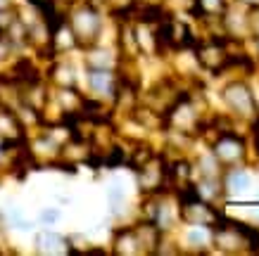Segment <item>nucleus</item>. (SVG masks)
I'll return each mask as SVG.
<instances>
[{
	"mask_svg": "<svg viewBox=\"0 0 259 256\" xmlns=\"http://www.w3.org/2000/svg\"><path fill=\"white\" fill-rule=\"evenodd\" d=\"M83 64L86 67H93V69H117L121 57L114 55V50L110 47H102L100 43H95L91 47H83Z\"/></svg>",
	"mask_w": 259,
	"mask_h": 256,
	"instance_id": "423d86ee",
	"label": "nucleus"
},
{
	"mask_svg": "<svg viewBox=\"0 0 259 256\" xmlns=\"http://www.w3.org/2000/svg\"><path fill=\"white\" fill-rule=\"evenodd\" d=\"M224 100L240 117H259V112H254L257 109V100H254V95L250 93V88L245 83H231L224 90Z\"/></svg>",
	"mask_w": 259,
	"mask_h": 256,
	"instance_id": "7ed1b4c3",
	"label": "nucleus"
},
{
	"mask_svg": "<svg viewBox=\"0 0 259 256\" xmlns=\"http://www.w3.org/2000/svg\"><path fill=\"white\" fill-rule=\"evenodd\" d=\"M60 218H62V211H60V207H46V209L38 214V221L43 225H55Z\"/></svg>",
	"mask_w": 259,
	"mask_h": 256,
	"instance_id": "f8f14e48",
	"label": "nucleus"
},
{
	"mask_svg": "<svg viewBox=\"0 0 259 256\" xmlns=\"http://www.w3.org/2000/svg\"><path fill=\"white\" fill-rule=\"evenodd\" d=\"M86 85L91 90V97L112 105L114 97H117L119 74L117 69H93V67H86Z\"/></svg>",
	"mask_w": 259,
	"mask_h": 256,
	"instance_id": "f03ea898",
	"label": "nucleus"
},
{
	"mask_svg": "<svg viewBox=\"0 0 259 256\" xmlns=\"http://www.w3.org/2000/svg\"><path fill=\"white\" fill-rule=\"evenodd\" d=\"M112 251L124 256L143 254V244L138 240L136 225H121V228L114 230V235H112Z\"/></svg>",
	"mask_w": 259,
	"mask_h": 256,
	"instance_id": "39448f33",
	"label": "nucleus"
},
{
	"mask_svg": "<svg viewBox=\"0 0 259 256\" xmlns=\"http://www.w3.org/2000/svg\"><path fill=\"white\" fill-rule=\"evenodd\" d=\"M8 10H17L15 0H0V12H8Z\"/></svg>",
	"mask_w": 259,
	"mask_h": 256,
	"instance_id": "ddd939ff",
	"label": "nucleus"
},
{
	"mask_svg": "<svg viewBox=\"0 0 259 256\" xmlns=\"http://www.w3.org/2000/svg\"><path fill=\"white\" fill-rule=\"evenodd\" d=\"M243 138L233 131H219V138L214 142V159L219 164H236L243 157Z\"/></svg>",
	"mask_w": 259,
	"mask_h": 256,
	"instance_id": "20e7f679",
	"label": "nucleus"
},
{
	"mask_svg": "<svg viewBox=\"0 0 259 256\" xmlns=\"http://www.w3.org/2000/svg\"><path fill=\"white\" fill-rule=\"evenodd\" d=\"M186 240H188L190 247L202 251L204 244H209V240H212V228L209 225H193L188 230V235H186Z\"/></svg>",
	"mask_w": 259,
	"mask_h": 256,
	"instance_id": "9b49d317",
	"label": "nucleus"
},
{
	"mask_svg": "<svg viewBox=\"0 0 259 256\" xmlns=\"http://www.w3.org/2000/svg\"><path fill=\"white\" fill-rule=\"evenodd\" d=\"M48 78H50L57 88H71V85L79 83V76L74 74V67H71L69 62H64V60H55V62H53Z\"/></svg>",
	"mask_w": 259,
	"mask_h": 256,
	"instance_id": "1a4fd4ad",
	"label": "nucleus"
},
{
	"mask_svg": "<svg viewBox=\"0 0 259 256\" xmlns=\"http://www.w3.org/2000/svg\"><path fill=\"white\" fill-rule=\"evenodd\" d=\"M252 185V178H250V173L243 169H233L231 173H228V178H226V190L231 194H240L245 192L247 187Z\"/></svg>",
	"mask_w": 259,
	"mask_h": 256,
	"instance_id": "9d476101",
	"label": "nucleus"
},
{
	"mask_svg": "<svg viewBox=\"0 0 259 256\" xmlns=\"http://www.w3.org/2000/svg\"><path fill=\"white\" fill-rule=\"evenodd\" d=\"M105 197H107V207L114 216H121L128 207V192H126V185L121 178H114L105 190Z\"/></svg>",
	"mask_w": 259,
	"mask_h": 256,
	"instance_id": "6e6552de",
	"label": "nucleus"
},
{
	"mask_svg": "<svg viewBox=\"0 0 259 256\" xmlns=\"http://www.w3.org/2000/svg\"><path fill=\"white\" fill-rule=\"evenodd\" d=\"M36 251L38 254H69V237L46 228L36 235Z\"/></svg>",
	"mask_w": 259,
	"mask_h": 256,
	"instance_id": "0eeeda50",
	"label": "nucleus"
},
{
	"mask_svg": "<svg viewBox=\"0 0 259 256\" xmlns=\"http://www.w3.org/2000/svg\"><path fill=\"white\" fill-rule=\"evenodd\" d=\"M64 17H67V24H69L71 33L76 38V45L81 50L100 43L102 29H105V17H102V10L95 3H91V0H74L71 10L64 12Z\"/></svg>",
	"mask_w": 259,
	"mask_h": 256,
	"instance_id": "f257e3e1",
	"label": "nucleus"
},
{
	"mask_svg": "<svg viewBox=\"0 0 259 256\" xmlns=\"http://www.w3.org/2000/svg\"><path fill=\"white\" fill-rule=\"evenodd\" d=\"M69 3H74V0H69Z\"/></svg>",
	"mask_w": 259,
	"mask_h": 256,
	"instance_id": "4468645a",
	"label": "nucleus"
}]
</instances>
